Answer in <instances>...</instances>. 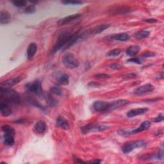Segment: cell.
Listing matches in <instances>:
<instances>
[{"label": "cell", "instance_id": "cell-1", "mask_svg": "<svg viewBox=\"0 0 164 164\" xmlns=\"http://www.w3.org/2000/svg\"><path fill=\"white\" fill-rule=\"evenodd\" d=\"M0 98L1 101L10 104H19L21 102V97L17 92L11 88L0 87Z\"/></svg>", "mask_w": 164, "mask_h": 164}, {"label": "cell", "instance_id": "cell-2", "mask_svg": "<svg viewBox=\"0 0 164 164\" xmlns=\"http://www.w3.org/2000/svg\"><path fill=\"white\" fill-rule=\"evenodd\" d=\"M73 34L70 31H64L59 35L57 42L51 50V53H55L59 50H61Z\"/></svg>", "mask_w": 164, "mask_h": 164}, {"label": "cell", "instance_id": "cell-3", "mask_svg": "<svg viewBox=\"0 0 164 164\" xmlns=\"http://www.w3.org/2000/svg\"><path fill=\"white\" fill-rule=\"evenodd\" d=\"M62 63L66 67L70 69H73L79 67V63L76 58L75 56L70 53H66L62 57Z\"/></svg>", "mask_w": 164, "mask_h": 164}, {"label": "cell", "instance_id": "cell-4", "mask_svg": "<svg viewBox=\"0 0 164 164\" xmlns=\"http://www.w3.org/2000/svg\"><path fill=\"white\" fill-rule=\"evenodd\" d=\"M146 143L143 140H137V141H130L125 143L122 146V151L125 154H128L133 150L137 149V148L142 147L144 146Z\"/></svg>", "mask_w": 164, "mask_h": 164}, {"label": "cell", "instance_id": "cell-5", "mask_svg": "<svg viewBox=\"0 0 164 164\" xmlns=\"http://www.w3.org/2000/svg\"><path fill=\"white\" fill-rule=\"evenodd\" d=\"M150 126H151V122L148 121H145L143 122H142L141 125H140V126L138 127L137 128H136L133 130L128 131H125L123 130H119L118 133L119 135H121L129 136V135H131L133 134H137V133H140V132L147 130L149 128Z\"/></svg>", "mask_w": 164, "mask_h": 164}, {"label": "cell", "instance_id": "cell-6", "mask_svg": "<svg viewBox=\"0 0 164 164\" xmlns=\"http://www.w3.org/2000/svg\"><path fill=\"white\" fill-rule=\"evenodd\" d=\"M109 128V126L106 125H95V124H89V125L82 127L81 131L83 134L89 133L90 132H96L102 131L106 130Z\"/></svg>", "mask_w": 164, "mask_h": 164}, {"label": "cell", "instance_id": "cell-7", "mask_svg": "<svg viewBox=\"0 0 164 164\" xmlns=\"http://www.w3.org/2000/svg\"><path fill=\"white\" fill-rule=\"evenodd\" d=\"M25 87L27 90L31 93L39 95L42 93V84L39 81H35L27 83Z\"/></svg>", "mask_w": 164, "mask_h": 164}, {"label": "cell", "instance_id": "cell-8", "mask_svg": "<svg viewBox=\"0 0 164 164\" xmlns=\"http://www.w3.org/2000/svg\"><path fill=\"white\" fill-rule=\"evenodd\" d=\"M110 103L103 101H95L93 104V109L96 112H105L109 111Z\"/></svg>", "mask_w": 164, "mask_h": 164}, {"label": "cell", "instance_id": "cell-9", "mask_svg": "<svg viewBox=\"0 0 164 164\" xmlns=\"http://www.w3.org/2000/svg\"><path fill=\"white\" fill-rule=\"evenodd\" d=\"M155 89V87L150 83H147L145 85L139 87L135 89L134 94L137 95H142L149 93H151Z\"/></svg>", "mask_w": 164, "mask_h": 164}, {"label": "cell", "instance_id": "cell-10", "mask_svg": "<svg viewBox=\"0 0 164 164\" xmlns=\"http://www.w3.org/2000/svg\"><path fill=\"white\" fill-rule=\"evenodd\" d=\"M47 130V125L44 121H39L34 126V133L38 135H42Z\"/></svg>", "mask_w": 164, "mask_h": 164}, {"label": "cell", "instance_id": "cell-11", "mask_svg": "<svg viewBox=\"0 0 164 164\" xmlns=\"http://www.w3.org/2000/svg\"><path fill=\"white\" fill-rule=\"evenodd\" d=\"M0 110H1V114L4 117H8L12 113V110L10 106V103L5 101H1L0 102Z\"/></svg>", "mask_w": 164, "mask_h": 164}, {"label": "cell", "instance_id": "cell-12", "mask_svg": "<svg viewBox=\"0 0 164 164\" xmlns=\"http://www.w3.org/2000/svg\"><path fill=\"white\" fill-rule=\"evenodd\" d=\"M22 78L21 77H14L12 78H10L7 79V80L1 83V88H11L14 85H16V84L19 83L21 81Z\"/></svg>", "mask_w": 164, "mask_h": 164}, {"label": "cell", "instance_id": "cell-13", "mask_svg": "<svg viewBox=\"0 0 164 164\" xmlns=\"http://www.w3.org/2000/svg\"><path fill=\"white\" fill-rule=\"evenodd\" d=\"M148 111H149V109H148L147 108H139V109H132L129 112H128L127 117H128L130 118L134 117L135 116L144 114L146 112H147Z\"/></svg>", "mask_w": 164, "mask_h": 164}, {"label": "cell", "instance_id": "cell-14", "mask_svg": "<svg viewBox=\"0 0 164 164\" xmlns=\"http://www.w3.org/2000/svg\"><path fill=\"white\" fill-rule=\"evenodd\" d=\"M81 15H82L80 14H75L68 15V16H67V17H65L61 19H60L58 22V25H65V24L69 23L71 21H74V20L78 19L79 17H80Z\"/></svg>", "mask_w": 164, "mask_h": 164}, {"label": "cell", "instance_id": "cell-15", "mask_svg": "<svg viewBox=\"0 0 164 164\" xmlns=\"http://www.w3.org/2000/svg\"><path fill=\"white\" fill-rule=\"evenodd\" d=\"M129 103H130V101H128V100H126V99H119L112 103H110L109 111L115 110L118 109V108L120 106L126 105Z\"/></svg>", "mask_w": 164, "mask_h": 164}, {"label": "cell", "instance_id": "cell-16", "mask_svg": "<svg viewBox=\"0 0 164 164\" xmlns=\"http://www.w3.org/2000/svg\"><path fill=\"white\" fill-rule=\"evenodd\" d=\"M37 46L36 44L35 43L32 42L30 43L28 47L27 48V57L28 60H31L35 56V55L37 53Z\"/></svg>", "mask_w": 164, "mask_h": 164}, {"label": "cell", "instance_id": "cell-17", "mask_svg": "<svg viewBox=\"0 0 164 164\" xmlns=\"http://www.w3.org/2000/svg\"><path fill=\"white\" fill-rule=\"evenodd\" d=\"M57 125L62 129L67 130L70 128L69 123L67 120L62 116H59L57 119Z\"/></svg>", "mask_w": 164, "mask_h": 164}, {"label": "cell", "instance_id": "cell-18", "mask_svg": "<svg viewBox=\"0 0 164 164\" xmlns=\"http://www.w3.org/2000/svg\"><path fill=\"white\" fill-rule=\"evenodd\" d=\"M140 50H141V47H140L139 46H137V45L130 46L129 47H128L127 48L126 51V53L127 55L130 56V57H134L135 56H136Z\"/></svg>", "mask_w": 164, "mask_h": 164}, {"label": "cell", "instance_id": "cell-19", "mask_svg": "<svg viewBox=\"0 0 164 164\" xmlns=\"http://www.w3.org/2000/svg\"><path fill=\"white\" fill-rule=\"evenodd\" d=\"M0 21L2 25H6V24H9L11 21V15L10 13L8 12L5 10L1 11V15H0Z\"/></svg>", "mask_w": 164, "mask_h": 164}, {"label": "cell", "instance_id": "cell-20", "mask_svg": "<svg viewBox=\"0 0 164 164\" xmlns=\"http://www.w3.org/2000/svg\"><path fill=\"white\" fill-rule=\"evenodd\" d=\"M58 83L62 85H67L69 83V75L66 73L62 74L57 79Z\"/></svg>", "mask_w": 164, "mask_h": 164}, {"label": "cell", "instance_id": "cell-21", "mask_svg": "<svg viewBox=\"0 0 164 164\" xmlns=\"http://www.w3.org/2000/svg\"><path fill=\"white\" fill-rule=\"evenodd\" d=\"M113 39L118 41H126L130 39V35L126 33H120L115 35Z\"/></svg>", "mask_w": 164, "mask_h": 164}, {"label": "cell", "instance_id": "cell-22", "mask_svg": "<svg viewBox=\"0 0 164 164\" xmlns=\"http://www.w3.org/2000/svg\"><path fill=\"white\" fill-rule=\"evenodd\" d=\"M150 35V31L141 30L135 34V37L137 39H142L147 38Z\"/></svg>", "mask_w": 164, "mask_h": 164}, {"label": "cell", "instance_id": "cell-23", "mask_svg": "<svg viewBox=\"0 0 164 164\" xmlns=\"http://www.w3.org/2000/svg\"><path fill=\"white\" fill-rule=\"evenodd\" d=\"M1 130L4 133V135H9L12 136H14L15 135L14 129L9 125H3L1 126Z\"/></svg>", "mask_w": 164, "mask_h": 164}, {"label": "cell", "instance_id": "cell-24", "mask_svg": "<svg viewBox=\"0 0 164 164\" xmlns=\"http://www.w3.org/2000/svg\"><path fill=\"white\" fill-rule=\"evenodd\" d=\"M109 27V25H101L97 26L95 28H94L93 30H92L91 33L93 34H100V33L103 32L104 30L107 29Z\"/></svg>", "mask_w": 164, "mask_h": 164}, {"label": "cell", "instance_id": "cell-25", "mask_svg": "<svg viewBox=\"0 0 164 164\" xmlns=\"http://www.w3.org/2000/svg\"><path fill=\"white\" fill-rule=\"evenodd\" d=\"M14 136L9 135H4V144L6 146H12L14 144Z\"/></svg>", "mask_w": 164, "mask_h": 164}, {"label": "cell", "instance_id": "cell-26", "mask_svg": "<svg viewBox=\"0 0 164 164\" xmlns=\"http://www.w3.org/2000/svg\"><path fill=\"white\" fill-rule=\"evenodd\" d=\"M121 52L122 50L119 48L114 49L112 50H110L109 53L106 54V56L109 57H116L121 54Z\"/></svg>", "mask_w": 164, "mask_h": 164}, {"label": "cell", "instance_id": "cell-27", "mask_svg": "<svg viewBox=\"0 0 164 164\" xmlns=\"http://www.w3.org/2000/svg\"><path fill=\"white\" fill-rule=\"evenodd\" d=\"M46 101H47V103L48 104L49 106H55L57 105V100L55 99L53 97L51 96V95H48L47 96Z\"/></svg>", "mask_w": 164, "mask_h": 164}, {"label": "cell", "instance_id": "cell-28", "mask_svg": "<svg viewBox=\"0 0 164 164\" xmlns=\"http://www.w3.org/2000/svg\"><path fill=\"white\" fill-rule=\"evenodd\" d=\"M50 92L51 93L58 95H62L63 94L62 89L58 87H52L50 89Z\"/></svg>", "mask_w": 164, "mask_h": 164}, {"label": "cell", "instance_id": "cell-29", "mask_svg": "<svg viewBox=\"0 0 164 164\" xmlns=\"http://www.w3.org/2000/svg\"><path fill=\"white\" fill-rule=\"evenodd\" d=\"M28 102L31 104V105L36 106V107H37V108H39L40 109H42V110H44V108L42 105H40V104L36 101L35 99H33V98H29V99H28Z\"/></svg>", "mask_w": 164, "mask_h": 164}, {"label": "cell", "instance_id": "cell-30", "mask_svg": "<svg viewBox=\"0 0 164 164\" xmlns=\"http://www.w3.org/2000/svg\"><path fill=\"white\" fill-rule=\"evenodd\" d=\"M12 4L15 7H25L27 3L26 1H23V0H21V1H12Z\"/></svg>", "mask_w": 164, "mask_h": 164}, {"label": "cell", "instance_id": "cell-31", "mask_svg": "<svg viewBox=\"0 0 164 164\" xmlns=\"http://www.w3.org/2000/svg\"><path fill=\"white\" fill-rule=\"evenodd\" d=\"M25 12L26 14H32L35 11V7L34 5H30L26 7Z\"/></svg>", "mask_w": 164, "mask_h": 164}, {"label": "cell", "instance_id": "cell-32", "mask_svg": "<svg viewBox=\"0 0 164 164\" xmlns=\"http://www.w3.org/2000/svg\"><path fill=\"white\" fill-rule=\"evenodd\" d=\"M94 78H98V79H106V78H110V76L109 74H98L94 75Z\"/></svg>", "mask_w": 164, "mask_h": 164}, {"label": "cell", "instance_id": "cell-33", "mask_svg": "<svg viewBox=\"0 0 164 164\" xmlns=\"http://www.w3.org/2000/svg\"><path fill=\"white\" fill-rule=\"evenodd\" d=\"M155 56V54L154 53H152V52H147V53L143 54L141 56L142 58H151V57H154Z\"/></svg>", "mask_w": 164, "mask_h": 164}, {"label": "cell", "instance_id": "cell-34", "mask_svg": "<svg viewBox=\"0 0 164 164\" xmlns=\"http://www.w3.org/2000/svg\"><path fill=\"white\" fill-rule=\"evenodd\" d=\"M163 115L162 114H160L158 116H157V117H155L154 119H153V121L154 122H162L163 120Z\"/></svg>", "mask_w": 164, "mask_h": 164}, {"label": "cell", "instance_id": "cell-35", "mask_svg": "<svg viewBox=\"0 0 164 164\" xmlns=\"http://www.w3.org/2000/svg\"><path fill=\"white\" fill-rule=\"evenodd\" d=\"M128 62H132V63H137V64H141V61H140L138 58H131L129 60H128Z\"/></svg>", "mask_w": 164, "mask_h": 164}, {"label": "cell", "instance_id": "cell-36", "mask_svg": "<svg viewBox=\"0 0 164 164\" xmlns=\"http://www.w3.org/2000/svg\"><path fill=\"white\" fill-rule=\"evenodd\" d=\"M111 69H119L121 67V66H120L118 63H112V64L110 66Z\"/></svg>", "mask_w": 164, "mask_h": 164}, {"label": "cell", "instance_id": "cell-37", "mask_svg": "<svg viewBox=\"0 0 164 164\" xmlns=\"http://www.w3.org/2000/svg\"><path fill=\"white\" fill-rule=\"evenodd\" d=\"M143 21H144L147 23H155L158 22V20L156 19H147L143 20Z\"/></svg>", "mask_w": 164, "mask_h": 164}, {"label": "cell", "instance_id": "cell-38", "mask_svg": "<svg viewBox=\"0 0 164 164\" xmlns=\"http://www.w3.org/2000/svg\"><path fill=\"white\" fill-rule=\"evenodd\" d=\"M63 4H72V5H79V4H82L81 1H65L62 2Z\"/></svg>", "mask_w": 164, "mask_h": 164}, {"label": "cell", "instance_id": "cell-39", "mask_svg": "<svg viewBox=\"0 0 164 164\" xmlns=\"http://www.w3.org/2000/svg\"><path fill=\"white\" fill-rule=\"evenodd\" d=\"M123 77H124V78H133L136 77V74H133V73L128 74H126V75L124 76Z\"/></svg>", "mask_w": 164, "mask_h": 164}, {"label": "cell", "instance_id": "cell-40", "mask_svg": "<svg viewBox=\"0 0 164 164\" xmlns=\"http://www.w3.org/2000/svg\"><path fill=\"white\" fill-rule=\"evenodd\" d=\"M74 161L75 163H85V162L83 161L82 159L78 157H74Z\"/></svg>", "mask_w": 164, "mask_h": 164}, {"label": "cell", "instance_id": "cell-41", "mask_svg": "<svg viewBox=\"0 0 164 164\" xmlns=\"http://www.w3.org/2000/svg\"><path fill=\"white\" fill-rule=\"evenodd\" d=\"M102 162L101 160H99V159H95L94 160H92V161H90L89 163H100Z\"/></svg>", "mask_w": 164, "mask_h": 164}]
</instances>
